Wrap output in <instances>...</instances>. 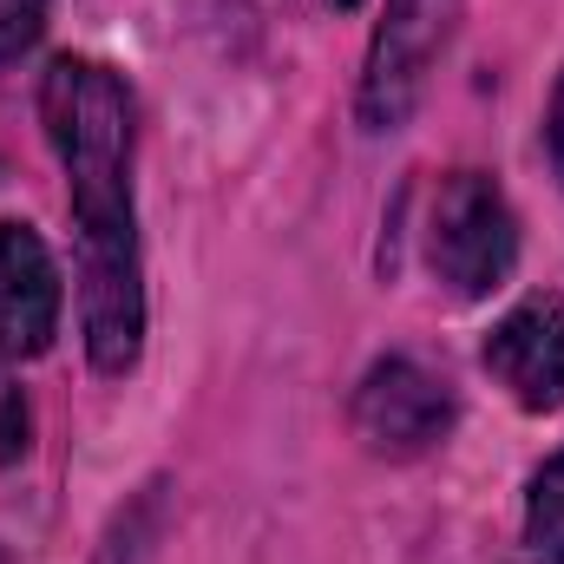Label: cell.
I'll use <instances>...</instances> for the list:
<instances>
[{
  "label": "cell",
  "instance_id": "1",
  "mask_svg": "<svg viewBox=\"0 0 564 564\" xmlns=\"http://www.w3.org/2000/svg\"><path fill=\"white\" fill-rule=\"evenodd\" d=\"M46 139L66 164L79 217V315L99 375L139 361L144 289H139V217H132V99L112 66L59 59L40 86Z\"/></svg>",
  "mask_w": 564,
  "mask_h": 564
},
{
  "label": "cell",
  "instance_id": "2",
  "mask_svg": "<svg viewBox=\"0 0 564 564\" xmlns=\"http://www.w3.org/2000/svg\"><path fill=\"white\" fill-rule=\"evenodd\" d=\"M426 263L433 276L446 282L453 295H492L499 282L512 276L519 263V224H512V204L499 197L492 177L479 171H453L440 191H433V210H426Z\"/></svg>",
  "mask_w": 564,
  "mask_h": 564
},
{
  "label": "cell",
  "instance_id": "3",
  "mask_svg": "<svg viewBox=\"0 0 564 564\" xmlns=\"http://www.w3.org/2000/svg\"><path fill=\"white\" fill-rule=\"evenodd\" d=\"M453 13H459V0H388V20L375 26L368 73H361V126L368 132H394L414 112L426 73L453 33Z\"/></svg>",
  "mask_w": 564,
  "mask_h": 564
},
{
  "label": "cell",
  "instance_id": "4",
  "mask_svg": "<svg viewBox=\"0 0 564 564\" xmlns=\"http://www.w3.org/2000/svg\"><path fill=\"white\" fill-rule=\"evenodd\" d=\"M355 426L375 453H426L453 426V388L433 368L394 355V361L368 368V381L355 394Z\"/></svg>",
  "mask_w": 564,
  "mask_h": 564
},
{
  "label": "cell",
  "instance_id": "5",
  "mask_svg": "<svg viewBox=\"0 0 564 564\" xmlns=\"http://www.w3.org/2000/svg\"><path fill=\"white\" fill-rule=\"evenodd\" d=\"M486 368L519 408H564V295H525L486 335Z\"/></svg>",
  "mask_w": 564,
  "mask_h": 564
},
{
  "label": "cell",
  "instance_id": "6",
  "mask_svg": "<svg viewBox=\"0 0 564 564\" xmlns=\"http://www.w3.org/2000/svg\"><path fill=\"white\" fill-rule=\"evenodd\" d=\"M59 328V270L26 224H0V355L26 361Z\"/></svg>",
  "mask_w": 564,
  "mask_h": 564
},
{
  "label": "cell",
  "instance_id": "7",
  "mask_svg": "<svg viewBox=\"0 0 564 564\" xmlns=\"http://www.w3.org/2000/svg\"><path fill=\"white\" fill-rule=\"evenodd\" d=\"M525 539L545 564H564V453L532 479V506H525Z\"/></svg>",
  "mask_w": 564,
  "mask_h": 564
},
{
  "label": "cell",
  "instance_id": "8",
  "mask_svg": "<svg viewBox=\"0 0 564 564\" xmlns=\"http://www.w3.org/2000/svg\"><path fill=\"white\" fill-rule=\"evenodd\" d=\"M46 26V0H0V59H20Z\"/></svg>",
  "mask_w": 564,
  "mask_h": 564
},
{
  "label": "cell",
  "instance_id": "9",
  "mask_svg": "<svg viewBox=\"0 0 564 564\" xmlns=\"http://www.w3.org/2000/svg\"><path fill=\"white\" fill-rule=\"evenodd\" d=\"M26 433H33V414H26L20 388L0 375V466H13V459L26 453Z\"/></svg>",
  "mask_w": 564,
  "mask_h": 564
},
{
  "label": "cell",
  "instance_id": "10",
  "mask_svg": "<svg viewBox=\"0 0 564 564\" xmlns=\"http://www.w3.org/2000/svg\"><path fill=\"white\" fill-rule=\"evenodd\" d=\"M552 158L564 171V79H558V99H552Z\"/></svg>",
  "mask_w": 564,
  "mask_h": 564
},
{
  "label": "cell",
  "instance_id": "11",
  "mask_svg": "<svg viewBox=\"0 0 564 564\" xmlns=\"http://www.w3.org/2000/svg\"><path fill=\"white\" fill-rule=\"evenodd\" d=\"M335 7H361V0H335Z\"/></svg>",
  "mask_w": 564,
  "mask_h": 564
}]
</instances>
